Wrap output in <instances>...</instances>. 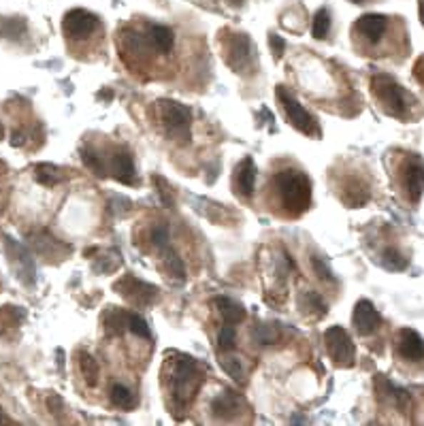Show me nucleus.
<instances>
[{
	"mask_svg": "<svg viewBox=\"0 0 424 426\" xmlns=\"http://www.w3.org/2000/svg\"><path fill=\"white\" fill-rule=\"evenodd\" d=\"M276 192L283 211L292 218L305 213L311 205V181L303 171L286 168L276 175Z\"/></svg>",
	"mask_w": 424,
	"mask_h": 426,
	"instance_id": "1",
	"label": "nucleus"
},
{
	"mask_svg": "<svg viewBox=\"0 0 424 426\" xmlns=\"http://www.w3.org/2000/svg\"><path fill=\"white\" fill-rule=\"evenodd\" d=\"M371 88L384 111L397 120H410L412 109H414V96L403 90L390 75H375L371 79Z\"/></svg>",
	"mask_w": 424,
	"mask_h": 426,
	"instance_id": "2",
	"label": "nucleus"
},
{
	"mask_svg": "<svg viewBox=\"0 0 424 426\" xmlns=\"http://www.w3.org/2000/svg\"><path fill=\"white\" fill-rule=\"evenodd\" d=\"M201 382H203V375L198 371V365L190 356L179 354L171 367V375H168V384H171L175 399L181 405H188L194 399L196 390L201 388Z\"/></svg>",
	"mask_w": 424,
	"mask_h": 426,
	"instance_id": "3",
	"label": "nucleus"
},
{
	"mask_svg": "<svg viewBox=\"0 0 424 426\" xmlns=\"http://www.w3.org/2000/svg\"><path fill=\"white\" fill-rule=\"evenodd\" d=\"M158 116L168 137H173L175 141H190L192 113L186 105L175 101H158Z\"/></svg>",
	"mask_w": 424,
	"mask_h": 426,
	"instance_id": "4",
	"label": "nucleus"
},
{
	"mask_svg": "<svg viewBox=\"0 0 424 426\" xmlns=\"http://www.w3.org/2000/svg\"><path fill=\"white\" fill-rule=\"evenodd\" d=\"M276 94H278V101L282 103L288 122H290L296 131H301V133L307 135V137H320V126H318L316 118L290 94L288 88L278 86V92H276Z\"/></svg>",
	"mask_w": 424,
	"mask_h": 426,
	"instance_id": "5",
	"label": "nucleus"
},
{
	"mask_svg": "<svg viewBox=\"0 0 424 426\" xmlns=\"http://www.w3.org/2000/svg\"><path fill=\"white\" fill-rule=\"evenodd\" d=\"M401 188L412 205L420 203L424 194V160L418 153H405L399 166Z\"/></svg>",
	"mask_w": 424,
	"mask_h": 426,
	"instance_id": "6",
	"label": "nucleus"
},
{
	"mask_svg": "<svg viewBox=\"0 0 424 426\" xmlns=\"http://www.w3.org/2000/svg\"><path fill=\"white\" fill-rule=\"evenodd\" d=\"M226 64L237 75L252 73L250 69L256 64V49H254V43L248 34H243V32L231 34V39L226 43Z\"/></svg>",
	"mask_w": 424,
	"mask_h": 426,
	"instance_id": "7",
	"label": "nucleus"
},
{
	"mask_svg": "<svg viewBox=\"0 0 424 426\" xmlns=\"http://www.w3.org/2000/svg\"><path fill=\"white\" fill-rule=\"evenodd\" d=\"M324 343H326V352H328L330 360L337 367H352L354 365L356 350H354V343H352L350 335L345 333V328L330 326L324 333Z\"/></svg>",
	"mask_w": 424,
	"mask_h": 426,
	"instance_id": "8",
	"label": "nucleus"
},
{
	"mask_svg": "<svg viewBox=\"0 0 424 426\" xmlns=\"http://www.w3.org/2000/svg\"><path fill=\"white\" fill-rule=\"evenodd\" d=\"M116 292L122 296V298H126L131 305H135V307H147V305H153L156 303V298H158V288L151 284H147V282H141L139 278H135V275H124L122 280H118L116 284Z\"/></svg>",
	"mask_w": 424,
	"mask_h": 426,
	"instance_id": "9",
	"label": "nucleus"
},
{
	"mask_svg": "<svg viewBox=\"0 0 424 426\" xmlns=\"http://www.w3.org/2000/svg\"><path fill=\"white\" fill-rule=\"evenodd\" d=\"M99 28V17L86 9H73L62 19V32L71 41H84Z\"/></svg>",
	"mask_w": 424,
	"mask_h": 426,
	"instance_id": "10",
	"label": "nucleus"
},
{
	"mask_svg": "<svg viewBox=\"0 0 424 426\" xmlns=\"http://www.w3.org/2000/svg\"><path fill=\"white\" fill-rule=\"evenodd\" d=\"M388 24L390 19L386 15H380V13H367V15H360L354 24V32L356 36H360L363 41H367L369 45H378L386 30H388Z\"/></svg>",
	"mask_w": 424,
	"mask_h": 426,
	"instance_id": "11",
	"label": "nucleus"
},
{
	"mask_svg": "<svg viewBox=\"0 0 424 426\" xmlns=\"http://www.w3.org/2000/svg\"><path fill=\"white\" fill-rule=\"evenodd\" d=\"M6 254H9V263L13 265L17 278L24 284H34V260L30 258V254L26 252V248L19 245L13 239H6Z\"/></svg>",
	"mask_w": 424,
	"mask_h": 426,
	"instance_id": "12",
	"label": "nucleus"
},
{
	"mask_svg": "<svg viewBox=\"0 0 424 426\" xmlns=\"http://www.w3.org/2000/svg\"><path fill=\"white\" fill-rule=\"evenodd\" d=\"M397 354L408 362H424V339L412 328H401L397 335Z\"/></svg>",
	"mask_w": 424,
	"mask_h": 426,
	"instance_id": "13",
	"label": "nucleus"
},
{
	"mask_svg": "<svg viewBox=\"0 0 424 426\" xmlns=\"http://www.w3.org/2000/svg\"><path fill=\"white\" fill-rule=\"evenodd\" d=\"M109 173L124 186H137V168L128 149H116L109 160Z\"/></svg>",
	"mask_w": 424,
	"mask_h": 426,
	"instance_id": "14",
	"label": "nucleus"
},
{
	"mask_svg": "<svg viewBox=\"0 0 424 426\" xmlns=\"http://www.w3.org/2000/svg\"><path fill=\"white\" fill-rule=\"evenodd\" d=\"M352 324L358 335H371L382 326V315L369 300H358L352 313Z\"/></svg>",
	"mask_w": 424,
	"mask_h": 426,
	"instance_id": "15",
	"label": "nucleus"
},
{
	"mask_svg": "<svg viewBox=\"0 0 424 426\" xmlns=\"http://www.w3.org/2000/svg\"><path fill=\"white\" fill-rule=\"evenodd\" d=\"M254 183H256V164H254V160L248 156V158H243V160L237 164V168H235V173H233V188H235V192H237L241 198H252V194H254Z\"/></svg>",
	"mask_w": 424,
	"mask_h": 426,
	"instance_id": "16",
	"label": "nucleus"
},
{
	"mask_svg": "<svg viewBox=\"0 0 424 426\" xmlns=\"http://www.w3.org/2000/svg\"><path fill=\"white\" fill-rule=\"evenodd\" d=\"M147 39H149L156 54H168L173 49V43H175L173 30L166 28V26H160V24H151L147 28Z\"/></svg>",
	"mask_w": 424,
	"mask_h": 426,
	"instance_id": "17",
	"label": "nucleus"
},
{
	"mask_svg": "<svg viewBox=\"0 0 424 426\" xmlns=\"http://www.w3.org/2000/svg\"><path fill=\"white\" fill-rule=\"evenodd\" d=\"M213 305H216V309L220 311V315L224 318L226 324H239V322L246 320V309H243V305H239L237 300H233V298H228V296H218V298L213 300Z\"/></svg>",
	"mask_w": 424,
	"mask_h": 426,
	"instance_id": "18",
	"label": "nucleus"
},
{
	"mask_svg": "<svg viewBox=\"0 0 424 426\" xmlns=\"http://www.w3.org/2000/svg\"><path fill=\"white\" fill-rule=\"evenodd\" d=\"M103 324H105L107 335L120 337L124 330H128L126 328V324H128V311H124L122 307H109L107 313H105V318H103Z\"/></svg>",
	"mask_w": 424,
	"mask_h": 426,
	"instance_id": "19",
	"label": "nucleus"
},
{
	"mask_svg": "<svg viewBox=\"0 0 424 426\" xmlns=\"http://www.w3.org/2000/svg\"><path fill=\"white\" fill-rule=\"evenodd\" d=\"M298 307L307 313V315H311V318H324L326 313H328V307H326V303L322 300V296L318 294V292H311V290H307V292H303L301 296H298Z\"/></svg>",
	"mask_w": 424,
	"mask_h": 426,
	"instance_id": "20",
	"label": "nucleus"
},
{
	"mask_svg": "<svg viewBox=\"0 0 424 426\" xmlns=\"http://www.w3.org/2000/svg\"><path fill=\"white\" fill-rule=\"evenodd\" d=\"M367 201H369V188H367V183H363L360 179L348 181L345 192H343V203L350 205V207H363Z\"/></svg>",
	"mask_w": 424,
	"mask_h": 426,
	"instance_id": "21",
	"label": "nucleus"
},
{
	"mask_svg": "<svg viewBox=\"0 0 424 426\" xmlns=\"http://www.w3.org/2000/svg\"><path fill=\"white\" fill-rule=\"evenodd\" d=\"M241 405H243V401H241L239 395H235V392H222L220 397L213 399V414L226 418V416L237 414V410H239Z\"/></svg>",
	"mask_w": 424,
	"mask_h": 426,
	"instance_id": "22",
	"label": "nucleus"
},
{
	"mask_svg": "<svg viewBox=\"0 0 424 426\" xmlns=\"http://www.w3.org/2000/svg\"><path fill=\"white\" fill-rule=\"evenodd\" d=\"M34 177H36V181L41 186H47V188H54V186H58L64 179L62 171L58 166H54V164H39L34 168Z\"/></svg>",
	"mask_w": 424,
	"mask_h": 426,
	"instance_id": "23",
	"label": "nucleus"
},
{
	"mask_svg": "<svg viewBox=\"0 0 424 426\" xmlns=\"http://www.w3.org/2000/svg\"><path fill=\"white\" fill-rule=\"evenodd\" d=\"M111 403L120 410H133L137 407V397L131 388L122 386V384H116L111 388Z\"/></svg>",
	"mask_w": 424,
	"mask_h": 426,
	"instance_id": "24",
	"label": "nucleus"
},
{
	"mask_svg": "<svg viewBox=\"0 0 424 426\" xmlns=\"http://www.w3.org/2000/svg\"><path fill=\"white\" fill-rule=\"evenodd\" d=\"M81 160H84V164H86L94 175L107 177L109 168H107V164H105V160H103V156H101L99 151L90 149V147H84V149H81Z\"/></svg>",
	"mask_w": 424,
	"mask_h": 426,
	"instance_id": "25",
	"label": "nucleus"
},
{
	"mask_svg": "<svg viewBox=\"0 0 424 426\" xmlns=\"http://www.w3.org/2000/svg\"><path fill=\"white\" fill-rule=\"evenodd\" d=\"M164 271H166L173 280H177V282H183V280H186L183 263H181V258H179L168 245L164 248Z\"/></svg>",
	"mask_w": 424,
	"mask_h": 426,
	"instance_id": "26",
	"label": "nucleus"
},
{
	"mask_svg": "<svg viewBox=\"0 0 424 426\" xmlns=\"http://www.w3.org/2000/svg\"><path fill=\"white\" fill-rule=\"evenodd\" d=\"M79 369H81V375H84L88 386H96L99 384V365H96V360L90 354H86V352L79 354Z\"/></svg>",
	"mask_w": 424,
	"mask_h": 426,
	"instance_id": "27",
	"label": "nucleus"
},
{
	"mask_svg": "<svg viewBox=\"0 0 424 426\" xmlns=\"http://www.w3.org/2000/svg\"><path fill=\"white\" fill-rule=\"evenodd\" d=\"M311 32H313V39H318V41H322V39L328 36V32H330V13L326 9H320L313 15Z\"/></svg>",
	"mask_w": 424,
	"mask_h": 426,
	"instance_id": "28",
	"label": "nucleus"
},
{
	"mask_svg": "<svg viewBox=\"0 0 424 426\" xmlns=\"http://www.w3.org/2000/svg\"><path fill=\"white\" fill-rule=\"evenodd\" d=\"M252 337L263 343V345H271V343H278L280 341V333L276 330V326L271 324H256L252 328Z\"/></svg>",
	"mask_w": 424,
	"mask_h": 426,
	"instance_id": "29",
	"label": "nucleus"
},
{
	"mask_svg": "<svg viewBox=\"0 0 424 426\" xmlns=\"http://www.w3.org/2000/svg\"><path fill=\"white\" fill-rule=\"evenodd\" d=\"M382 263H384V267L390 269V271H403V269L408 267V258H405L399 250H395V248H386V250H384Z\"/></svg>",
	"mask_w": 424,
	"mask_h": 426,
	"instance_id": "30",
	"label": "nucleus"
},
{
	"mask_svg": "<svg viewBox=\"0 0 424 426\" xmlns=\"http://www.w3.org/2000/svg\"><path fill=\"white\" fill-rule=\"evenodd\" d=\"M34 248L41 252V254H45V256H51V250H71L69 245H62L58 239H54V237H49L47 233H41V235H36L34 239Z\"/></svg>",
	"mask_w": 424,
	"mask_h": 426,
	"instance_id": "31",
	"label": "nucleus"
},
{
	"mask_svg": "<svg viewBox=\"0 0 424 426\" xmlns=\"http://www.w3.org/2000/svg\"><path fill=\"white\" fill-rule=\"evenodd\" d=\"M235 339H237V333H235V324H224L218 333V345L222 352L226 350H233L235 348Z\"/></svg>",
	"mask_w": 424,
	"mask_h": 426,
	"instance_id": "32",
	"label": "nucleus"
},
{
	"mask_svg": "<svg viewBox=\"0 0 424 426\" xmlns=\"http://www.w3.org/2000/svg\"><path fill=\"white\" fill-rule=\"evenodd\" d=\"M120 265H122L120 254H107L105 258H99V260H96L94 271H99V273H103V275H109V273H113Z\"/></svg>",
	"mask_w": 424,
	"mask_h": 426,
	"instance_id": "33",
	"label": "nucleus"
},
{
	"mask_svg": "<svg viewBox=\"0 0 424 426\" xmlns=\"http://www.w3.org/2000/svg\"><path fill=\"white\" fill-rule=\"evenodd\" d=\"M220 367L235 380V382H243V367H241V362L237 360V358H226V356H222L220 358Z\"/></svg>",
	"mask_w": 424,
	"mask_h": 426,
	"instance_id": "34",
	"label": "nucleus"
},
{
	"mask_svg": "<svg viewBox=\"0 0 424 426\" xmlns=\"http://www.w3.org/2000/svg\"><path fill=\"white\" fill-rule=\"evenodd\" d=\"M126 328H128L133 335H137V337H143V339L149 337V326H147V322L143 320L139 313H131V311H128V324H126Z\"/></svg>",
	"mask_w": 424,
	"mask_h": 426,
	"instance_id": "35",
	"label": "nucleus"
},
{
	"mask_svg": "<svg viewBox=\"0 0 424 426\" xmlns=\"http://www.w3.org/2000/svg\"><path fill=\"white\" fill-rule=\"evenodd\" d=\"M24 315L26 313L21 311V307H2V311H0V320L6 326H17L24 320Z\"/></svg>",
	"mask_w": 424,
	"mask_h": 426,
	"instance_id": "36",
	"label": "nucleus"
},
{
	"mask_svg": "<svg viewBox=\"0 0 424 426\" xmlns=\"http://www.w3.org/2000/svg\"><path fill=\"white\" fill-rule=\"evenodd\" d=\"M0 24H2L0 34H4V36H21L24 28H26L24 21L17 19V17H13V19H0Z\"/></svg>",
	"mask_w": 424,
	"mask_h": 426,
	"instance_id": "37",
	"label": "nucleus"
},
{
	"mask_svg": "<svg viewBox=\"0 0 424 426\" xmlns=\"http://www.w3.org/2000/svg\"><path fill=\"white\" fill-rule=\"evenodd\" d=\"M153 183L158 186V194H160V201L164 203V207H173L175 205V196H173V192H171V186L162 179V177H153Z\"/></svg>",
	"mask_w": 424,
	"mask_h": 426,
	"instance_id": "38",
	"label": "nucleus"
},
{
	"mask_svg": "<svg viewBox=\"0 0 424 426\" xmlns=\"http://www.w3.org/2000/svg\"><path fill=\"white\" fill-rule=\"evenodd\" d=\"M311 267H313V271H316L322 280H326V282L333 280V273H330L328 265H326L320 256H311Z\"/></svg>",
	"mask_w": 424,
	"mask_h": 426,
	"instance_id": "39",
	"label": "nucleus"
},
{
	"mask_svg": "<svg viewBox=\"0 0 424 426\" xmlns=\"http://www.w3.org/2000/svg\"><path fill=\"white\" fill-rule=\"evenodd\" d=\"M151 241H153V245H158V248L164 250L168 245V230H166V226L151 228Z\"/></svg>",
	"mask_w": 424,
	"mask_h": 426,
	"instance_id": "40",
	"label": "nucleus"
},
{
	"mask_svg": "<svg viewBox=\"0 0 424 426\" xmlns=\"http://www.w3.org/2000/svg\"><path fill=\"white\" fill-rule=\"evenodd\" d=\"M269 45H271V51H273L276 60H280L283 56V51H286V41H283L280 34L271 32V34H269Z\"/></svg>",
	"mask_w": 424,
	"mask_h": 426,
	"instance_id": "41",
	"label": "nucleus"
},
{
	"mask_svg": "<svg viewBox=\"0 0 424 426\" xmlns=\"http://www.w3.org/2000/svg\"><path fill=\"white\" fill-rule=\"evenodd\" d=\"M414 75H416V79L420 81L424 86V56L416 62V66H414Z\"/></svg>",
	"mask_w": 424,
	"mask_h": 426,
	"instance_id": "42",
	"label": "nucleus"
},
{
	"mask_svg": "<svg viewBox=\"0 0 424 426\" xmlns=\"http://www.w3.org/2000/svg\"><path fill=\"white\" fill-rule=\"evenodd\" d=\"M418 11H420V21L424 26V0H418Z\"/></svg>",
	"mask_w": 424,
	"mask_h": 426,
	"instance_id": "43",
	"label": "nucleus"
},
{
	"mask_svg": "<svg viewBox=\"0 0 424 426\" xmlns=\"http://www.w3.org/2000/svg\"><path fill=\"white\" fill-rule=\"evenodd\" d=\"M6 422V418H4V414H2V410H0V425H4Z\"/></svg>",
	"mask_w": 424,
	"mask_h": 426,
	"instance_id": "44",
	"label": "nucleus"
},
{
	"mask_svg": "<svg viewBox=\"0 0 424 426\" xmlns=\"http://www.w3.org/2000/svg\"><path fill=\"white\" fill-rule=\"evenodd\" d=\"M4 137V128H2V124H0V139Z\"/></svg>",
	"mask_w": 424,
	"mask_h": 426,
	"instance_id": "45",
	"label": "nucleus"
},
{
	"mask_svg": "<svg viewBox=\"0 0 424 426\" xmlns=\"http://www.w3.org/2000/svg\"><path fill=\"white\" fill-rule=\"evenodd\" d=\"M352 2H356V4H363V2H367V0H352Z\"/></svg>",
	"mask_w": 424,
	"mask_h": 426,
	"instance_id": "46",
	"label": "nucleus"
}]
</instances>
